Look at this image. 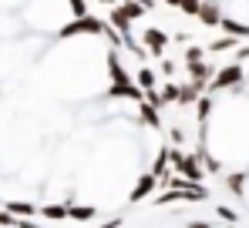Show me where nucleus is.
<instances>
[{"mask_svg":"<svg viewBox=\"0 0 249 228\" xmlns=\"http://www.w3.org/2000/svg\"><path fill=\"white\" fill-rule=\"evenodd\" d=\"M155 185H159V175H155V171L142 175V178H138V185H135V188H131V195H128V201H131V205L145 201V198H148V195L155 191Z\"/></svg>","mask_w":249,"mask_h":228,"instance_id":"obj_5","label":"nucleus"},{"mask_svg":"<svg viewBox=\"0 0 249 228\" xmlns=\"http://www.w3.org/2000/svg\"><path fill=\"white\" fill-rule=\"evenodd\" d=\"M226 185H229L232 195H243V191H246V175H243V171H236V175H229V178H226Z\"/></svg>","mask_w":249,"mask_h":228,"instance_id":"obj_16","label":"nucleus"},{"mask_svg":"<svg viewBox=\"0 0 249 228\" xmlns=\"http://www.w3.org/2000/svg\"><path fill=\"white\" fill-rule=\"evenodd\" d=\"M105 20H98V17H91V14H84V17H74L64 31H61V37H74V34H105Z\"/></svg>","mask_w":249,"mask_h":228,"instance_id":"obj_2","label":"nucleus"},{"mask_svg":"<svg viewBox=\"0 0 249 228\" xmlns=\"http://www.w3.org/2000/svg\"><path fill=\"white\" fill-rule=\"evenodd\" d=\"M17 228H44L37 222H31V218H17Z\"/></svg>","mask_w":249,"mask_h":228,"instance_id":"obj_25","label":"nucleus"},{"mask_svg":"<svg viewBox=\"0 0 249 228\" xmlns=\"http://www.w3.org/2000/svg\"><path fill=\"white\" fill-rule=\"evenodd\" d=\"M142 44H145V50L148 54H155V57H162L168 47V34L165 31H159V27H148L145 34H142Z\"/></svg>","mask_w":249,"mask_h":228,"instance_id":"obj_4","label":"nucleus"},{"mask_svg":"<svg viewBox=\"0 0 249 228\" xmlns=\"http://www.w3.org/2000/svg\"><path fill=\"white\" fill-rule=\"evenodd\" d=\"M138 84H142L145 91H155V71H152V67H142V71H138Z\"/></svg>","mask_w":249,"mask_h":228,"instance_id":"obj_18","label":"nucleus"},{"mask_svg":"<svg viewBox=\"0 0 249 228\" xmlns=\"http://www.w3.org/2000/svg\"><path fill=\"white\" fill-rule=\"evenodd\" d=\"M229 47H236V37H232V34H229V37H219L215 44H209V50H212V54H219V50H229Z\"/></svg>","mask_w":249,"mask_h":228,"instance_id":"obj_20","label":"nucleus"},{"mask_svg":"<svg viewBox=\"0 0 249 228\" xmlns=\"http://www.w3.org/2000/svg\"><path fill=\"white\" fill-rule=\"evenodd\" d=\"M111 27H115V31H122V34H128L131 20H128V14H124V7H115V10H111Z\"/></svg>","mask_w":249,"mask_h":228,"instance_id":"obj_13","label":"nucleus"},{"mask_svg":"<svg viewBox=\"0 0 249 228\" xmlns=\"http://www.w3.org/2000/svg\"><path fill=\"white\" fill-rule=\"evenodd\" d=\"M175 168H178V175H185V178H189V181H196V185H199V181L206 178V171H202V158H199V151H196V154H182V161H178Z\"/></svg>","mask_w":249,"mask_h":228,"instance_id":"obj_3","label":"nucleus"},{"mask_svg":"<svg viewBox=\"0 0 249 228\" xmlns=\"http://www.w3.org/2000/svg\"><path fill=\"white\" fill-rule=\"evenodd\" d=\"M138 3H142V7H148V10H152V3H155V0H138Z\"/></svg>","mask_w":249,"mask_h":228,"instance_id":"obj_28","label":"nucleus"},{"mask_svg":"<svg viewBox=\"0 0 249 228\" xmlns=\"http://www.w3.org/2000/svg\"><path fill=\"white\" fill-rule=\"evenodd\" d=\"M243 77H246V71H243V64H239V61H236V64H226V67H219V71H215V77L209 81V91L239 87V84H243Z\"/></svg>","mask_w":249,"mask_h":228,"instance_id":"obj_1","label":"nucleus"},{"mask_svg":"<svg viewBox=\"0 0 249 228\" xmlns=\"http://www.w3.org/2000/svg\"><path fill=\"white\" fill-rule=\"evenodd\" d=\"M202 87H206V84H199V81H192V84H182V87H178V104H182V108H192V104H199V98H202Z\"/></svg>","mask_w":249,"mask_h":228,"instance_id":"obj_6","label":"nucleus"},{"mask_svg":"<svg viewBox=\"0 0 249 228\" xmlns=\"http://www.w3.org/2000/svg\"><path fill=\"white\" fill-rule=\"evenodd\" d=\"M189 77H192V81H199V84H209V81L215 77V71L209 67L206 61H189Z\"/></svg>","mask_w":249,"mask_h":228,"instance_id":"obj_9","label":"nucleus"},{"mask_svg":"<svg viewBox=\"0 0 249 228\" xmlns=\"http://www.w3.org/2000/svg\"><path fill=\"white\" fill-rule=\"evenodd\" d=\"M209 111H212V101L209 98H199V121H206Z\"/></svg>","mask_w":249,"mask_h":228,"instance_id":"obj_22","label":"nucleus"},{"mask_svg":"<svg viewBox=\"0 0 249 228\" xmlns=\"http://www.w3.org/2000/svg\"><path fill=\"white\" fill-rule=\"evenodd\" d=\"M226 34H232V37H249V24H239V20H232V17H222V24H219Z\"/></svg>","mask_w":249,"mask_h":228,"instance_id":"obj_11","label":"nucleus"},{"mask_svg":"<svg viewBox=\"0 0 249 228\" xmlns=\"http://www.w3.org/2000/svg\"><path fill=\"white\" fill-rule=\"evenodd\" d=\"M41 215L51 222H61V218H68V205H41Z\"/></svg>","mask_w":249,"mask_h":228,"instance_id":"obj_14","label":"nucleus"},{"mask_svg":"<svg viewBox=\"0 0 249 228\" xmlns=\"http://www.w3.org/2000/svg\"><path fill=\"white\" fill-rule=\"evenodd\" d=\"M199 24H206V27H219V24H222V10H219V3H215V0H202Z\"/></svg>","mask_w":249,"mask_h":228,"instance_id":"obj_7","label":"nucleus"},{"mask_svg":"<svg viewBox=\"0 0 249 228\" xmlns=\"http://www.w3.org/2000/svg\"><path fill=\"white\" fill-rule=\"evenodd\" d=\"M138 114L145 117V124H152V128H159V108H155V104H148V101H142V104H138Z\"/></svg>","mask_w":249,"mask_h":228,"instance_id":"obj_15","label":"nucleus"},{"mask_svg":"<svg viewBox=\"0 0 249 228\" xmlns=\"http://www.w3.org/2000/svg\"><path fill=\"white\" fill-rule=\"evenodd\" d=\"M118 225H122V218H111V222H105L101 228H118Z\"/></svg>","mask_w":249,"mask_h":228,"instance_id":"obj_26","label":"nucleus"},{"mask_svg":"<svg viewBox=\"0 0 249 228\" xmlns=\"http://www.w3.org/2000/svg\"><path fill=\"white\" fill-rule=\"evenodd\" d=\"M108 74H111V84H131V74L124 71V64H122V57L111 50L108 54Z\"/></svg>","mask_w":249,"mask_h":228,"instance_id":"obj_8","label":"nucleus"},{"mask_svg":"<svg viewBox=\"0 0 249 228\" xmlns=\"http://www.w3.org/2000/svg\"><path fill=\"white\" fill-rule=\"evenodd\" d=\"M68 215H71L74 222H91L98 212H94L91 205H68Z\"/></svg>","mask_w":249,"mask_h":228,"instance_id":"obj_12","label":"nucleus"},{"mask_svg":"<svg viewBox=\"0 0 249 228\" xmlns=\"http://www.w3.org/2000/svg\"><path fill=\"white\" fill-rule=\"evenodd\" d=\"M159 94H162V101H165V104H172V101H178V87H175V84H168V87H162Z\"/></svg>","mask_w":249,"mask_h":228,"instance_id":"obj_21","label":"nucleus"},{"mask_svg":"<svg viewBox=\"0 0 249 228\" xmlns=\"http://www.w3.org/2000/svg\"><path fill=\"white\" fill-rule=\"evenodd\" d=\"M98 3H111V7H115V3H118V0H98Z\"/></svg>","mask_w":249,"mask_h":228,"instance_id":"obj_30","label":"nucleus"},{"mask_svg":"<svg viewBox=\"0 0 249 228\" xmlns=\"http://www.w3.org/2000/svg\"><path fill=\"white\" fill-rule=\"evenodd\" d=\"M71 3V10H74V17H84L88 14V7H84V0H68Z\"/></svg>","mask_w":249,"mask_h":228,"instance_id":"obj_23","label":"nucleus"},{"mask_svg":"<svg viewBox=\"0 0 249 228\" xmlns=\"http://www.w3.org/2000/svg\"><path fill=\"white\" fill-rule=\"evenodd\" d=\"M189 228H212V225H209V222H192Z\"/></svg>","mask_w":249,"mask_h":228,"instance_id":"obj_27","label":"nucleus"},{"mask_svg":"<svg viewBox=\"0 0 249 228\" xmlns=\"http://www.w3.org/2000/svg\"><path fill=\"white\" fill-rule=\"evenodd\" d=\"M165 3H168V7H178V3H182V0H165Z\"/></svg>","mask_w":249,"mask_h":228,"instance_id":"obj_29","label":"nucleus"},{"mask_svg":"<svg viewBox=\"0 0 249 228\" xmlns=\"http://www.w3.org/2000/svg\"><path fill=\"white\" fill-rule=\"evenodd\" d=\"M202 54H206L202 47H189V50H185V61H202Z\"/></svg>","mask_w":249,"mask_h":228,"instance_id":"obj_24","label":"nucleus"},{"mask_svg":"<svg viewBox=\"0 0 249 228\" xmlns=\"http://www.w3.org/2000/svg\"><path fill=\"white\" fill-rule=\"evenodd\" d=\"M178 10H182V14H189V17H199L202 0H182V3H178Z\"/></svg>","mask_w":249,"mask_h":228,"instance_id":"obj_19","label":"nucleus"},{"mask_svg":"<svg viewBox=\"0 0 249 228\" xmlns=\"http://www.w3.org/2000/svg\"><path fill=\"white\" fill-rule=\"evenodd\" d=\"M3 208H7L10 215H17V218H31V215L41 212V205H31V201H7Z\"/></svg>","mask_w":249,"mask_h":228,"instance_id":"obj_10","label":"nucleus"},{"mask_svg":"<svg viewBox=\"0 0 249 228\" xmlns=\"http://www.w3.org/2000/svg\"><path fill=\"white\" fill-rule=\"evenodd\" d=\"M122 7H124V14H128V20H138V17H145V10H148V7H142L138 0H128Z\"/></svg>","mask_w":249,"mask_h":228,"instance_id":"obj_17","label":"nucleus"}]
</instances>
